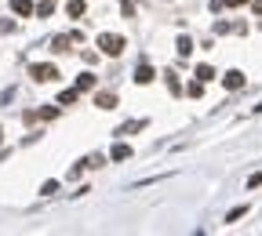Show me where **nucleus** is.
<instances>
[{"label":"nucleus","mask_w":262,"mask_h":236,"mask_svg":"<svg viewBox=\"0 0 262 236\" xmlns=\"http://www.w3.org/2000/svg\"><path fill=\"white\" fill-rule=\"evenodd\" d=\"M55 193H59V182H44L40 185V196H55Z\"/></svg>","instance_id":"21"},{"label":"nucleus","mask_w":262,"mask_h":236,"mask_svg":"<svg viewBox=\"0 0 262 236\" xmlns=\"http://www.w3.org/2000/svg\"><path fill=\"white\" fill-rule=\"evenodd\" d=\"M240 4H248V0H215L211 7H240Z\"/></svg>","instance_id":"22"},{"label":"nucleus","mask_w":262,"mask_h":236,"mask_svg":"<svg viewBox=\"0 0 262 236\" xmlns=\"http://www.w3.org/2000/svg\"><path fill=\"white\" fill-rule=\"evenodd\" d=\"M109 156H113L117 164H120V160H131V146H128V142H117V146H113V153H109Z\"/></svg>","instance_id":"9"},{"label":"nucleus","mask_w":262,"mask_h":236,"mask_svg":"<svg viewBox=\"0 0 262 236\" xmlns=\"http://www.w3.org/2000/svg\"><path fill=\"white\" fill-rule=\"evenodd\" d=\"M0 142H4V131H0Z\"/></svg>","instance_id":"25"},{"label":"nucleus","mask_w":262,"mask_h":236,"mask_svg":"<svg viewBox=\"0 0 262 236\" xmlns=\"http://www.w3.org/2000/svg\"><path fill=\"white\" fill-rule=\"evenodd\" d=\"M138 127H146V120H131V124H120V127H117V135H131V131H138Z\"/></svg>","instance_id":"14"},{"label":"nucleus","mask_w":262,"mask_h":236,"mask_svg":"<svg viewBox=\"0 0 262 236\" xmlns=\"http://www.w3.org/2000/svg\"><path fill=\"white\" fill-rule=\"evenodd\" d=\"M95 84H98L95 73H80V77H77V91H91Z\"/></svg>","instance_id":"8"},{"label":"nucleus","mask_w":262,"mask_h":236,"mask_svg":"<svg viewBox=\"0 0 262 236\" xmlns=\"http://www.w3.org/2000/svg\"><path fill=\"white\" fill-rule=\"evenodd\" d=\"M244 214H248V204L244 207H233V211L226 214V222H237V218H244Z\"/></svg>","instance_id":"20"},{"label":"nucleus","mask_w":262,"mask_h":236,"mask_svg":"<svg viewBox=\"0 0 262 236\" xmlns=\"http://www.w3.org/2000/svg\"><path fill=\"white\" fill-rule=\"evenodd\" d=\"M164 80H167V91H171V94H182V84H179V77H175L171 69L164 73Z\"/></svg>","instance_id":"13"},{"label":"nucleus","mask_w":262,"mask_h":236,"mask_svg":"<svg viewBox=\"0 0 262 236\" xmlns=\"http://www.w3.org/2000/svg\"><path fill=\"white\" fill-rule=\"evenodd\" d=\"M30 77L36 80V84H51V80H59V69H55L51 62H36V65H30Z\"/></svg>","instance_id":"2"},{"label":"nucleus","mask_w":262,"mask_h":236,"mask_svg":"<svg viewBox=\"0 0 262 236\" xmlns=\"http://www.w3.org/2000/svg\"><path fill=\"white\" fill-rule=\"evenodd\" d=\"M157 80V73H153V65H138V69H135V84H153Z\"/></svg>","instance_id":"5"},{"label":"nucleus","mask_w":262,"mask_h":236,"mask_svg":"<svg viewBox=\"0 0 262 236\" xmlns=\"http://www.w3.org/2000/svg\"><path fill=\"white\" fill-rule=\"evenodd\" d=\"M98 47H102L106 55H113V59H117V55L128 47V40H124V36H117V33H98Z\"/></svg>","instance_id":"1"},{"label":"nucleus","mask_w":262,"mask_h":236,"mask_svg":"<svg viewBox=\"0 0 262 236\" xmlns=\"http://www.w3.org/2000/svg\"><path fill=\"white\" fill-rule=\"evenodd\" d=\"M59 106H77V88H66V91H59Z\"/></svg>","instance_id":"11"},{"label":"nucleus","mask_w":262,"mask_h":236,"mask_svg":"<svg viewBox=\"0 0 262 236\" xmlns=\"http://www.w3.org/2000/svg\"><path fill=\"white\" fill-rule=\"evenodd\" d=\"M248 4H251V11H255V15H262V0H248Z\"/></svg>","instance_id":"24"},{"label":"nucleus","mask_w":262,"mask_h":236,"mask_svg":"<svg viewBox=\"0 0 262 236\" xmlns=\"http://www.w3.org/2000/svg\"><path fill=\"white\" fill-rule=\"evenodd\" d=\"M51 11H55V7H51V0H40V4L33 7V15H40V18H48Z\"/></svg>","instance_id":"15"},{"label":"nucleus","mask_w":262,"mask_h":236,"mask_svg":"<svg viewBox=\"0 0 262 236\" xmlns=\"http://www.w3.org/2000/svg\"><path fill=\"white\" fill-rule=\"evenodd\" d=\"M102 164H106V156H102V153H91L88 160H84V167H102Z\"/></svg>","instance_id":"19"},{"label":"nucleus","mask_w":262,"mask_h":236,"mask_svg":"<svg viewBox=\"0 0 262 236\" xmlns=\"http://www.w3.org/2000/svg\"><path fill=\"white\" fill-rule=\"evenodd\" d=\"M95 106H98V109H113V106H117V94H113V91H98V94H95Z\"/></svg>","instance_id":"6"},{"label":"nucleus","mask_w":262,"mask_h":236,"mask_svg":"<svg viewBox=\"0 0 262 236\" xmlns=\"http://www.w3.org/2000/svg\"><path fill=\"white\" fill-rule=\"evenodd\" d=\"M11 11L22 15V18H30L33 15V0H11Z\"/></svg>","instance_id":"7"},{"label":"nucleus","mask_w":262,"mask_h":236,"mask_svg":"<svg viewBox=\"0 0 262 236\" xmlns=\"http://www.w3.org/2000/svg\"><path fill=\"white\" fill-rule=\"evenodd\" d=\"M259 185H262V171H259V175H251V178H248V189H259Z\"/></svg>","instance_id":"23"},{"label":"nucleus","mask_w":262,"mask_h":236,"mask_svg":"<svg viewBox=\"0 0 262 236\" xmlns=\"http://www.w3.org/2000/svg\"><path fill=\"white\" fill-rule=\"evenodd\" d=\"M222 84H226L229 91H240V88H244V73H240V69H229L226 77H222Z\"/></svg>","instance_id":"4"},{"label":"nucleus","mask_w":262,"mask_h":236,"mask_svg":"<svg viewBox=\"0 0 262 236\" xmlns=\"http://www.w3.org/2000/svg\"><path fill=\"white\" fill-rule=\"evenodd\" d=\"M66 11H69L73 18H80V15H84V0H69V4H66Z\"/></svg>","instance_id":"16"},{"label":"nucleus","mask_w":262,"mask_h":236,"mask_svg":"<svg viewBox=\"0 0 262 236\" xmlns=\"http://www.w3.org/2000/svg\"><path fill=\"white\" fill-rule=\"evenodd\" d=\"M80 40V33H69V36H55V40H51V51L55 55H66V51H69V44H77Z\"/></svg>","instance_id":"3"},{"label":"nucleus","mask_w":262,"mask_h":236,"mask_svg":"<svg viewBox=\"0 0 262 236\" xmlns=\"http://www.w3.org/2000/svg\"><path fill=\"white\" fill-rule=\"evenodd\" d=\"M175 51H179V59H190V55H193V40H190V36H179Z\"/></svg>","instance_id":"10"},{"label":"nucleus","mask_w":262,"mask_h":236,"mask_svg":"<svg viewBox=\"0 0 262 236\" xmlns=\"http://www.w3.org/2000/svg\"><path fill=\"white\" fill-rule=\"evenodd\" d=\"M59 117V106H48V109H36V120H55Z\"/></svg>","instance_id":"18"},{"label":"nucleus","mask_w":262,"mask_h":236,"mask_svg":"<svg viewBox=\"0 0 262 236\" xmlns=\"http://www.w3.org/2000/svg\"><path fill=\"white\" fill-rule=\"evenodd\" d=\"M196 80H200V84H208V80H215V69H211L208 62H204V65H196Z\"/></svg>","instance_id":"12"},{"label":"nucleus","mask_w":262,"mask_h":236,"mask_svg":"<svg viewBox=\"0 0 262 236\" xmlns=\"http://www.w3.org/2000/svg\"><path fill=\"white\" fill-rule=\"evenodd\" d=\"M186 94H190V98H200V91H204V84L200 80H193V84H186V88H182Z\"/></svg>","instance_id":"17"}]
</instances>
